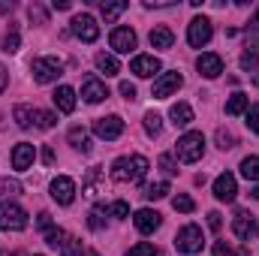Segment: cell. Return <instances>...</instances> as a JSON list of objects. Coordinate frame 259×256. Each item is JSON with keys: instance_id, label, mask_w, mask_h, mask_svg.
<instances>
[{"instance_id": "34", "label": "cell", "mask_w": 259, "mask_h": 256, "mask_svg": "<svg viewBox=\"0 0 259 256\" xmlns=\"http://www.w3.org/2000/svg\"><path fill=\"white\" fill-rule=\"evenodd\" d=\"M217 148H223V151H229V148H235V133L226 127L217 130Z\"/></svg>"}, {"instance_id": "42", "label": "cell", "mask_w": 259, "mask_h": 256, "mask_svg": "<svg viewBox=\"0 0 259 256\" xmlns=\"http://www.w3.org/2000/svg\"><path fill=\"white\" fill-rule=\"evenodd\" d=\"M160 169H163L166 175H178V166H175V160H172L169 154H163V157H160Z\"/></svg>"}, {"instance_id": "36", "label": "cell", "mask_w": 259, "mask_h": 256, "mask_svg": "<svg viewBox=\"0 0 259 256\" xmlns=\"http://www.w3.org/2000/svg\"><path fill=\"white\" fill-rule=\"evenodd\" d=\"M127 256H163V253H157L154 250V244H148V241H139L136 247H130Z\"/></svg>"}, {"instance_id": "48", "label": "cell", "mask_w": 259, "mask_h": 256, "mask_svg": "<svg viewBox=\"0 0 259 256\" xmlns=\"http://www.w3.org/2000/svg\"><path fill=\"white\" fill-rule=\"evenodd\" d=\"M42 163H46V166L55 163V151H52V148H42Z\"/></svg>"}, {"instance_id": "17", "label": "cell", "mask_w": 259, "mask_h": 256, "mask_svg": "<svg viewBox=\"0 0 259 256\" xmlns=\"http://www.w3.org/2000/svg\"><path fill=\"white\" fill-rule=\"evenodd\" d=\"M196 69H199V75H205V78H217L220 72H223V58L220 55H199V61H196Z\"/></svg>"}, {"instance_id": "1", "label": "cell", "mask_w": 259, "mask_h": 256, "mask_svg": "<svg viewBox=\"0 0 259 256\" xmlns=\"http://www.w3.org/2000/svg\"><path fill=\"white\" fill-rule=\"evenodd\" d=\"M145 175H148V160L142 154L118 157L112 163V181H118V184H139Z\"/></svg>"}, {"instance_id": "33", "label": "cell", "mask_w": 259, "mask_h": 256, "mask_svg": "<svg viewBox=\"0 0 259 256\" xmlns=\"http://www.w3.org/2000/svg\"><path fill=\"white\" fill-rule=\"evenodd\" d=\"M172 208H175V211H181V214H190L196 205H193V199H190L187 193H178V196L172 199Z\"/></svg>"}, {"instance_id": "40", "label": "cell", "mask_w": 259, "mask_h": 256, "mask_svg": "<svg viewBox=\"0 0 259 256\" xmlns=\"http://www.w3.org/2000/svg\"><path fill=\"white\" fill-rule=\"evenodd\" d=\"M247 127H250V133H259V103L247 109Z\"/></svg>"}, {"instance_id": "50", "label": "cell", "mask_w": 259, "mask_h": 256, "mask_svg": "<svg viewBox=\"0 0 259 256\" xmlns=\"http://www.w3.org/2000/svg\"><path fill=\"white\" fill-rule=\"evenodd\" d=\"M52 6H55V9H69L72 3H69V0H52Z\"/></svg>"}, {"instance_id": "11", "label": "cell", "mask_w": 259, "mask_h": 256, "mask_svg": "<svg viewBox=\"0 0 259 256\" xmlns=\"http://www.w3.org/2000/svg\"><path fill=\"white\" fill-rule=\"evenodd\" d=\"M94 133L100 136V139H106V142H115L121 133H124V121L118 118V115H109V118H100L97 124H94Z\"/></svg>"}, {"instance_id": "16", "label": "cell", "mask_w": 259, "mask_h": 256, "mask_svg": "<svg viewBox=\"0 0 259 256\" xmlns=\"http://www.w3.org/2000/svg\"><path fill=\"white\" fill-rule=\"evenodd\" d=\"M235 193H238V181H235V175H229V172L217 175V181H214V196H217L220 202H232Z\"/></svg>"}, {"instance_id": "43", "label": "cell", "mask_w": 259, "mask_h": 256, "mask_svg": "<svg viewBox=\"0 0 259 256\" xmlns=\"http://www.w3.org/2000/svg\"><path fill=\"white\" fill-rule=\"evenodd\" d=\"M30 18H33L36 24H46V9H42L39 3H33V6H30Z\"/></svg>"}, {"instance_id": "20", "label": "cell", "mask_w": 259, "mask_h": 256, "mask_svg": "<svg viewBox=\"0 0 259 256\" xmlns=\"http://www.w3.org/2000/svg\"><path fill=\"white\" fill-rule=\"evenodd\" d=\"M148 39H151V46H154V49H163V52H166V49H172V42H175V36H172V30H169L166 24H157V27L151 30V36H148Z\"/></svg>"}, {"instance_id": "6", "label": "cell", "mask_w": 259, "mask_h": 256, "mask_svg": "<svg viewBox=\"0 0 259 256\" xmlns=\"http://www.w3.org/2000/svg\"><path fill=\"white\" fill-rule=\"evenodd\" d=\"M211 36H214V27H211V21H208L205 15H199V18L190 21V27H187V42H190L193 49L208 46V42H211Z\"/></svg>"}, {"instance_id": "53", "label": "cell", "mask_w": 259, "mask_h": 256, "mask_svg": "<svg viewBox=\"0 0 259 256\" xmlns=\"http://www.w3.org/2000/svg\"><path fill=\"white\" fill-rule=\"evenodd\" d=\"M250 196H253V199H259V187H253V193H250Z\"/></svg>"}, {"instance_id": "22", "label": "cell", "mask_w": 259, "mask_h": 256, "mask_svg": "<svg viewBox=\"0 0 259 256\" xmlns=\"http://www.w3.org/2000/svg\"><path fill=\"white\" fill-rule=\"evenodd\" d=\"M69 142H72V148H75V151H81V154H88V151H91V136H88V130H84V127H72V130H69Z\"/></svg>"}, {"instance_id": "39", "label": "cell", "mask_w": 259, "mask_h": 256, "mask_svg": "<svg viewBox=\"0 0 259 256\" xmlns=\"http://www.w3.org/2000/svg\"><path fill=\"white\" fill-rule=\"evenodd\" d=\"M256 66H259V52L256 49H247L241 55V69H256Z\"/></svg>"}, {"instance_id": "30", "label": "cell", "mask_w": 259, "mask_h": 256, "mask_svg": "<svg viewBox=\"0 0 259 256\" xmlns=\"http://www.w3.org/2000/svg\"><path fill=\"white\" fill-rule=\"evenodd\" d=\"M66 238H69V235H66L64 229H55V226L46 232V244H49V247H55V250H61V247H64Z\"/></svg>"}, {"instance_id": "28", "label": "cell", "mask_w": 259, "mask_h": 256, "mask_svg": "<svg viewBox=\"0 0 259 256\" xmlns=\"http://www.w3.org/2000/svg\"><path fill=\"white\" fill-rule=\"evenodd\" d=\"M106 217H109V208H106V205H97V208L91 211V217H88V226H91V229H103V226H106Z\"/></svg>"}, {"instance_id": "51", "label": "cell", "mask_w": 259, "mask_h": 256, "mask_svg": "<svg viewBox=\"0 0 259 256\" xmlns=\"http://www.w3.org/2000/svg\"><path fill=\"white\" fill-rule=\"evenodd\" d=\"M253 27H259V9H256V15H253V21H250Z\"/></svg>"}, {"instance_id": "21", "label": "cell", "mask_w": 259, "mask_h": 256, "mask_svg": "<svg viewBox=\"0 0 259 256\" xmlns=\"http://www.w3.org/2000/svg\"><path fill=\"white\" fill-rule=\"evenodd\" d=\"M169 115H172V124H175V127H190V124H193V109H190V103H175Z\"/></svg>"}, {"instance_id": "9", "label": "cell", "mask_w": 259, "mask_h": 256, "mask_svg": "<svg viewBox=\"0 0 259 256\" xmlns=\"http://www.w3.org/2000/svg\"><path fill=\"white\" fill-rule=\"evenodd\" d=\"M181 84H184L181 72H163V75L154 81V88H151V97H154V100H166V97H172V94H175Z\"/></svg>"}, {"instance_id": "12", "label": "cell", "mask_w": 259, "mask_h": 256, "mask_svg": "<svg viewBox=\"0 0 259 256\" xmlns=\"http://www.w3.org/2000/svg\"><path fill=\"white\" fill-rule=\"evenodd\" d=\"M160 69H163V64H160L154 55H136L133 64H130V72H136L139 78H151V75H157Z\"/></svg>"}, {"instance_id": "8", "label": "cell", "mask_w": 259, "mask_h": 256, "mask_svg": "<svg viewBox=\"0 0 259 256\" xmlns=\"http://www.w3.org/2000/svg\"><path fill=\"white\" fill-rule=\"evenodd\" d=\"M232 232L241 238V241H253L259 235V223L253 214H247V211H238L235 217H232Z\"/></svg>"}, {"instance_id": "2", "label": "cell", "mask_w": 259, "mask_h": 256, "mask_svg": "<svg viewBox=\"0 0 259 256\" xmlns=\"http://www.w3.org/2000/svg\"><path fill=\"white\" fill-rule=\"evenodd\" d=\"M175 154H178V160L181 163H196V160H202V154H205V136L202 133H184L181 139H178V145H175Z\"/></svg>"}, {"instance_id": "35", "label": "cell", "mask_w": 259, "mask_h": 256, "mask_svg": "<svg viewBox=\"0 0 259 256\" xmlns=\"http://www.w3.org/2000/svg\"><path fill=\"white\" fill-rule=\"evenodd\" d=\"M100 187V169H88V181H84V196H97Z\"/></svg>"}, {"instance_id": "31", "label": "cell", "mask_w": 259, "mask_h": 256, "mask_svg": "<svg viewBox=\"0 0 259 256\" xmlns=\"http://www.w3.org/2000/svg\"><path fill=\"white\" fill-rule=\"evenodd\" d=\"M145 133H148V136H160V133H163V118H160L157 112H148V115H145Z\"/></svg>"}, {"instance_id": "32", "label": "cell", "mask_w": 259, "mask_h": 256, "mask_svg": "<svg viewBox=\"0 0 259 256\" xmlns=\"http://www.w3.org/2000/svg\"><path fill=\"white\" fill-rule=\"evenodd\" d=\"M145 199H163V196H169V181H160V184H151V187H145L142 190Z\"/></svg>"}, {"instance_id": "5", "label": "cell", "mask_w": 259, "mask_h": 256, "mask_svg": "<svg viewBox=\"0 0 259 256\" xmlns=\"http://www.w3.org/2000/svg\"><path fill=\"white\" fill-rule=\"evenodd\" d=\"M27 226V211L15 202H3L0 205V229L6 232H21Z\"/></svg>"}, {"instance_id": "19", "label": "cell", "mask_w": 259, "mask_h": 256, "mask_svg": "<svg viewBox=\"0 0 259 256\" xmlns=\"http://www.w3.org/2000/svg\"><path fill=\"white\" fill-rule=\"evenodd\" d=\"M55 106H58L64 115L75 112V91H72V88H66V84H61V88L55 91Z\"/></svg>"}, {"instance_id": "4", "label": "cell", "mask_w": 259, "mask_h": 256, "mask_svg": "<svg viewBox=\"0 0 259 256\" xmlns=\"http://www.w3.org/2000/svg\"><path fill=\"white\" fill-rule=\"evenodd\" d=\"M175 247H178V253H187V256L199 253V250L205 247L202 229H199L196 223H190V226H184V229H178V235H175Z\"/></svg>"}, {"instance_id": "46", "label": "cell", "mask_w": 259, "mask_h": 256, "mask_svg": "<svg viewBox=\"0 0 259 256\" xmlns=\"http://www.w3.org/2000/svg\"><path fill=\"white\" fill-rule=\"evenodd\" d=\"M208 226H211L214 232H220V226H223V220H220V214H217V211H211V214H208Z\"/></svg>"}, {"instance_id": "24", "label": "cell", "mask_w": 259, "mask_h": 256, "mask_svg": "<svg viewBox=\"0 0 259 256\" xmlns=\"http://www.w3.org/2000/svg\"><path fill=\"white\" fill-rule=\"evenodd\" d=\"M250 109V100H247V94H232L229 97V103H226V115H241V112H247Z\"/></svg>"}, {"instance_id": "41", "label": "cell", "mask_w": 259, "mask_h": 256, "mask_svg": "<svg viewBox=\"0 0 259 256\" xmlns=\"http://www.w3.org/2000/svg\"><path fill=\"white\" fill-rule=\"evenodd\" d=\"M109 214H112V217H127V214H130V205L118 199V202H112V205H109Z\"/></svg>"}, {"instance_id": "15", "label": "cell", "mask_w": 259, "mask_h": 256, "mask_svg": "<svg viewBox=\"0 0 259 256\" xmlns=\"http://www.w3.org/2000/svg\"><path fill=\"white\" fill-rule=\"evenodd\" d=\"M133 223H136V229L142 232V235H151V232H157L160 229V214L157 211H151V208H142V211H136V217H133Z\"/></svg>"}, {"instance_id": "38", "label": "cell", "mask_w": 259, "mask_h": 256, "mask_svg": "<svg viewBox=\"0 0 259 256\" xmlns=\"http://www.w3.org/2000/svg\"><path fill=\"white\" fill-rule=\"evenodd\" d=\"M21 193V184L15 178H0V196H15Z\"/></svg>"}, {"instance_id": "7", "label": "cell", "mask_w": 259, "mask_h": 256, "mask_svg": "<svg viewBox=\"0 0 259 256\" xmlns=\"http://www.w3.org/2000/svg\"><path fill=\"white\" fill-rule=\"evenodd\" d=\"M72 33H75L81 42H97V36H100V24H97L94 15L81 12V15L72 18Z\"/></svg>"}, {"instance_id": "14", "label": "cell", "mask_w": 259, "mask_h": 256, "mask_svg": "<svg viewBox=\"0 0 259 256\" xmlns=\"http://www.w3.org/2000/svg\"><path fill=\"white\" fill-rule=\"evenodd\" d=\"M33 157H36V148H33L30 142H18V145H15V151H12V169L27 172V169H30V163H33Z\"/></svg>"}, {"instance_id": "13", "label": "cell", "mask_w": 259, "mask_h": 256, "mask_svg": "<svg viewBox=\"0 0 259 256\" xmlns=\"http://www.w3.org/2000/svg\"><path fill=\"white\" fill-rule=\"evenodd\" d=\"M109 42H112V49H115L118 55H130V52L136 49V33H133L130 27H115L112 36H109Z\"/></svg>"}, {"instance_id": "29", "label": "cell", "mask_w": 259, "mask_h": 256, "mask_svg": "<svg viewBox=\"0 0 259 256\" xmlns=\"http://www.w3.org/2000/svg\"><path fill=\"white\" fill-rule=\"evenodd\" d=\"M12 115H15V121H18V127H30V124H33V115H36V109H30V106H15V112H12Z\"/></svg>"}, {"instance_id": "27", "label": "cell", "mask_w": 259, "mask_h": 256, "mask_svg": "<svg viewBox=\"0 0 259 256\" xmlns=\"http://www.w3.org/2000/svg\"><path fill=\"white\" fill-rule=\"evenodd\" d=\"M241 175L247 181H259V157H244L241 160Z\"/></svg>"}, {"instance_id": "45", "label": "cell", "mask_w": 259, "mask_h": 256, "mask_svg": "<svg viewBox=\"0 0 259 256\" xmlns=\"http://www.w3.org/2000/svg\"><path fill=\"white\" fill-rule=\"evenodd\" d=\"M36 226L49 232V229H52V214H49V211H42V214H39V220H36Z\"/></svg>"}, {"instance_id": "25", "label": "cell", "mask_w": 259, "mask_h": 256, "mask_svg": "<svg viewBox=\"0 0 259 256\" xmlns=\"http://www.w3.org/2000/svg\"><path fill=\"white\" fill-rule=\"evenodd\" d=\"M100 9H103V18L106 21H115L121 12H127V0H115V3L106 0V3H100Z\"/></svg>"}, {"instance_id": "47", "label": "cell", "mask_w": 259, "mask_h": 256, "mask_svg": "<svg viewBox=\"0 0 259 256\" xmlns=\"http://www.w3.org/2000/svg\"><path fill=\"white\" fill-rule=\"evenodd\" d=\"M121 94H124L127 100H136V88H133L130 81H121Z\"/></svg>"}, {"instance_id": "37", "label": "cell", "mask_w": 259, "mask_h": 256, "mask_svg": "<svg viewBox=\"0 0 259 256\" xmlns=\"http://www.w3.org/2000/svg\"><path fill=\"white\" fill-rule=\"evenodd\" d=\"M55 121H58V118H55L52 112H36V115H33V124H36L39 130H52Z\"/></svg>"}, {"instance_id": "3", "label": "cell", "mask_w": 259, "mask_h": 256, "mask_svg": "<svg viewBox=\"0 0 259 256\" xmlns=\"http://www.w3.org/2000/svg\"><path fill=\"white\" fill-rule=\"evenodd\" d=\"M30 72H33V81L52 84V81H58V78L64 75V61H61V58H33Z\"/></svg>"}, {"instance_id": "44", "label": "cell", "mask_w": 259, "mask_h": 256, "mask_svg": "<svg viewBox=\"0 0 259 256\" xmlns=\"http://www.w3.org/2000/svg\"><path fill=\"white\" fill-rule=\"evenodd\" d=\"M214 256H235V253H232V247H229L226 241H217V244H214Z\"/></svg>"}, {"instance_id": "23", "label": "cell", "mask_w": 259, "mask_h": 256, "mask_svg": "<svg viewBox=\"0 0 259 256\" xmlns=\"http://www.w3.org/2000/svg\"><path fill=\"white\" fill-rule=\"evenodd\" d=\"M94 64H97L100 72H106V75H118V72H121V64H118L112 55H106V52H100V55L94 58Z\"/></svg>"}, {"instance_id": "49", "label": "cell", "mask_w": 259, "mask_h": 256, "mask_svg": "<svg viewBox=\"0 0 259 256\" xmlns=\"http://www.w3.org/2000/svg\"><path fill=\"white\" fill-rule=\"evenodd\" d=\"M6 81H9V72H6V66L0 64V94L6 91Z\"/></svg>"}, {"instance_id": "10", "label": "cell", "mask_w": 259, "mask_h": 256, "mask_svg": "<svg viewBox=\"0 0 259 256\" xmlns=\"http://www.w3.org/2000/svg\"><path fill=\"white\" fill-rule=\"evenodd\" d=\"M52 199L58 205H72V199H75V181L66 178V175H58L52 181Z\"/></svg>"}, {"instance_id": "26", "label": "cell", "mask_w": 259, "mask_h": 256, "mask_svg": "<svg viewBox=\"0 0 259 256\" xmlns=\"http://www.w3.org/2000/svg\"><path fill=\"white\" fill-rule=\"evenodd\" d=\"M18 46H21V36H18V27H15V24H9V30H6V36H3V52H6V55H15V52H18Z\"/></svg>"}, {"instance_id": "18", "label": "cell", "mask_w": 259, "mask_h": 256, "mask_svg": "<svg viewBox=\"0 0 259 256\" xmlns=\"http://www.w3.org/2000/svg\"><path fill=\"white\" fill-rule=\"evenodd\" d=\"M81 97H84L88 103H103V100L109 97V88H106L97 75H91V78H84V84H81Z\"/></svg>"}, {"instance_id": "52", "label": "cell", "mask_w": 259, "mask_h": 256, "mask_svg": "<svg viewBox=\"0 0 259 256\" xmlns=\"http://www.w3.org/2000/svg\"><path fill=\"white\" fill-rule=\"evenodd\" d=\"M81 256H100L97 250H81Z\"/></svg>"}]
</instances>
